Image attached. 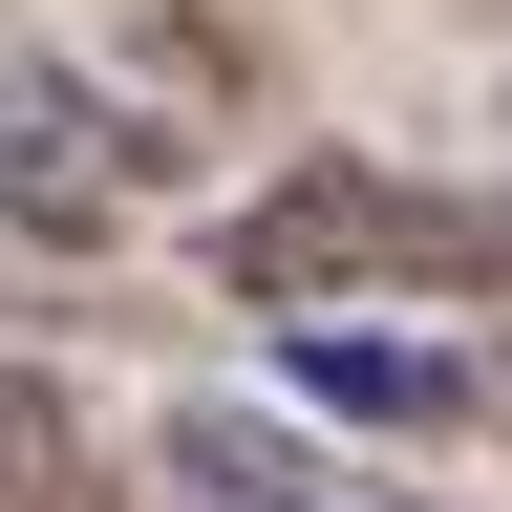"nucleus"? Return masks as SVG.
<instances>
[{
	"mask_svg": "<svg viewBox=\"0 0 512 512\" xmlns=\"http://www.w3.org/2000/svg\"><path fill=\"white\" fill-rule=\"evenodd\" d=\"M214 278L256 320H363V299H512V171H406V150H299L278 192L214 214Z\"/></svg>",
	"mask_w": 512,
	"mask_h": 512,
	"instance_id": "1",
	"label": "nucleus"
},
{
	"mask_svg": "<svg viewBox=\"0 0 512 512\" xmlns=\"http://www.w3.org/2000/svg\"><path fill=\"white\" fill-rule=\"evenodd\" d=\"M171 192V128H128L64 43H0V235L22 256H107Z\"/></svg>",
	"mask_w": 512,
	"mask_h": 512,
	"instance_id": "2",
	"label": "nucleus"
},
{
	"mask_svg": "<svg viewBox=\"0 0 512 512\" xmlns=\"http://www.w3.org/2000/svg\"><path fill=\"white\" fill-rule=\"evenodd\" d=\"M278 384L342 406V427H406V448L491 427V363H470V342H384V320H278Z\"/></svg>",
	"mask_w": 512,
	"mask_h": 512,
	"instance_id": "3",
	"label": "nucleus"
},
{
	"mask_svg": "<svg viewBox=\"0 0 512 512\" xmlns=\"http://www.w3.org/2000/svg\"><path fill=\"white\" fill-rule=\"evenodd\" d=\"M150 491L171 512H384L342 448H299V427H256V406H171L150 427Z\"/></svg>",
	"mask_w": 512,
	"mask_h": 512,
	"instance_id": "4",
	"label": "nucleus"
},
{
	"mask_svg": "<svg viewBox=\"0 0 512 512\" xmlns=\"http://www.w3.org/2000/svg\"><path fill=\"white\" fill-rule=\"evenodd\" d=\"M0 512H150V491H128V448L64 406L43 363H0Z\"/></svg>",
	"mask_w": 512,
	"mask_h": 512,
	"instance_id": "5",
	"label": "nucleus"
},
{
	"mask_svg": "<svg viewBox=\"0 0 512 512\" xmlns=\"http://www.w3.org/2000/svg\"><path fill=\"white\" fill-rule=\"evenodd\" d=\"M491 427H512V342H491Z\"/></svg>",
	"mask_w": 512,
	"mask_h": 512,
	"instance_id": "6",
	"label": "nucleus"
},
{
	"mask_svg": "<svg viewBox=\"0 0 512 512\" xmlns=\"http://www.w3.org/2000/svg\"><path fill=\"white\" fill-rule=\"evenodd\" d=\"M384 512H406V491H384Z\"/></svg>",
	"mask_w": 512,
	"mask_h": 512,
	"instance_id": "7",
	"label": "nucleus"
}]
</instances>
